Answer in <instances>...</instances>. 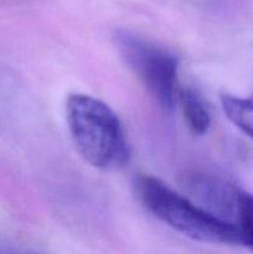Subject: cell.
<instances>
[{
    "label": "cell",
    "instance_id": "cell-1",
    "mask_svg": "<svg viewBox=\"0 0 253 254\" xmlns=\"http://www.w3.org/2000/svg\"><path fill=\"white\" fill-rule=\"evenodd\" d=\"M69 134L82 158L93 168L114 171L129 161V145L116 112L88 94H69L66 101Z\"/></svg>",
    "mask_w": 253,
    "mask_h": 254
},
{
    "label": "cell",
    "instance_id": "cell-2",
    "mask_svg": "<svg viewBox=\"0 0 253 254\" xmlns=\"http://www.w3.org/2000/svg\"><path fill=\"white\" fill-rule=\"evenodd\" d=\"M134 188L141 205L176 232L200 242L243 246L240 231L233 223L197 206L159 179L140 175Z\"/></svg>",
    "mask_w": 253,
    "mask_h": 254
},
{
    "label": "cell",
    "instance_id": "cell-3",
    "mask_svg": "<svg viewBox=\"0 0 253 254\" xmlns=\"http://www.w3.org/2000/svg\"><path fill=\"white\" fill-rule=\"evenodd\" d=\"M116 45L129 68L148 93L165 111L178 103V68L175 55L151 40L129 30L116 32Z\"/></svg>",
    "mask_w": 253,
    "mask_h": 254
},
{
    "label": "cell",
    "instance_id": "cell-4",
    "mask_svg": "<svg viewBox=\"0 0 253 254\" xmlns=\"http://www.w3.org/2000/svg\"><path fill=\"white\" fill-rule=\"evenodd\" d=\"M178 103L180 104L185 123L195 135L207 133L211 126V117L207 106L197 89L185 87L179 89Z\"/></svg>",
    "mask_w": 253,
    "mask_h": 254
},
{
    "label": "cell",
    "instance_id": "cell-5",
    "mask_svg": "<svg viewBox=\"0 0 253 254\" xmlns=\"http://www.w3.org/2000/svg\"><path fill=\"white\" fill-rule=\"evenodd\" d=\"M221 104L230 122L253 139V98L223 94L221 97Z\"/></svg>",
    "mask_w": 253,
    "mask_h": 254
},
{
    "label": "cell",
    "instance_id": "cell-6",
    "mask_svg": "<svg viewBox=\"0 0 253 254\" xmlns=\"http://www.w3.org/2000/svg\"><path fill=\"white\" fill-rule=\"evenodd\" d=\"M236 225L242 236L243 246L253 252V195L241 189Z\"/></svg>",
    "mask_w": 253,
    "mask_h": 254
}]
</instances>
